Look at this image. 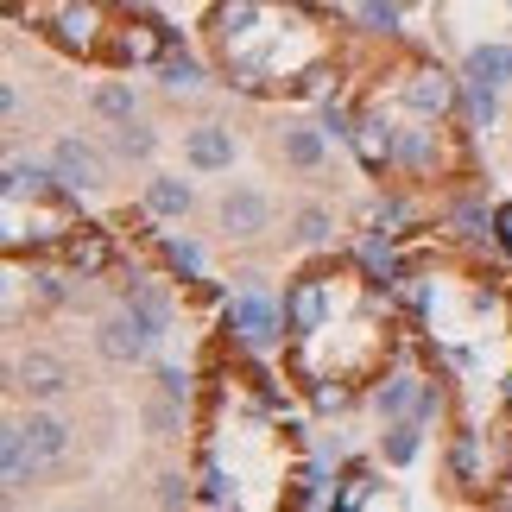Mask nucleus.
<instances>
[{
  "mask_svg": "<svg viewBox=\"0 0 512 512\" xmlns=\"http://www.w3.org/2000/svg\"><path fill=\"white\" fill-rule=\"evenodd\" d=\"M0 462H7V481H13V487H19V481H26L32 468H38V456H32V443H26V424H13L7 437H0Z\"/></svg>",
  "mask_w": 512,
  "mask_h": 512,
  "instance_id": "f3484780",
  "label": "nucleus"
},
{
  "mask_svg": "<svg viewBox=\"0 0 512 512\" xmlns=\"http://www.w3.org/2000/svg\"><path fill=\"white\" fill-rule=\"evenodd\" d=\"M468 114H475L481 127H494V121H500V89H487V83H468Z\"/></svg>",
  "mask_w": 512,
  "mask_h": 512,
  "instance_id": "5701e85b",
  "label": "nucleus"
},
{
  "mask_svg": "<svg viewBox=\"0 0 512 512\" xmlns=\"http://www.w3.org/2000/svg\"><path fill=\"white\" fill-rule=\"evenodd\" d=\"M367 266H373V272H392V247H386V234H373V241H367Z\"/></svg>",
  "mask_w": 512,
  "mask_h": 512,
  "instance_id": "7c9ffc66",
  "label": "nucleus"
},
{
  "mask_svg": "<svg viewBox=\"0 0 512 512\" xmlns=\"http://www.w3.org/2000/svg\"><path fill=\"white\" fill-rule=\"evenodd\" d=\"M26 443H32V456H38V462H57V456H64V443H70V430L38 411V418L26 424Z\"/></svg>",
  "mask_w": 512,
  "mask_h": 512,
  "instance_id": "dca6fc26",
  "label": "nucleus"
},
{
  "mask_svg": "<svg viewBox=\"0 0 512 512\" xmlns=\"http://www.w3.org/2000/svg\"><path fill=\"white\" fill-rule=\"evenodd\" d=\"M184 159H190L196 171H228V165H234V133H222V127L184 133Z\"/></svg>",
  "mask_w": 512,
  "mask_h": 512,
  "instance_id": "39448f33",
  "label": "nucleus"
},
{
  "mask_svg": "<svg viewBox=\"0 0 512 512\" xmlns=\"http://www.w3.org/2000/svg\"><path fill=\"white\" fill-rule=\"evenodd\" d=\"M159 386L171 392V399H184V392H190V380H184V373H177V367H165V373H159Z\"/></svg>",
  "mask_w": 512,
  "mask_h": 512,
  "instance_id": "72a5a7b5",
  "label": "nucleus"
},
{
  "mask_svg": "<svg viewBox=\"0 0 512 512\" xmlns=\"http://www.w3.org/2000/svg\"><path fill=\"white\" fill-rule=\"evenodd\" d=\"M95 108L114 114V121H133V83H108V89H95Z\"/></svg>",
  "mask_w": 512,
  "mask_h": 512,
  "instance_id": "4be33fe9",
  "label": "nucleus"
},
{
  "mask_svg": "<svg viewBox=\"0 0 512 512\" xmlns=\"http://www.w3.org/2000/svg\"><path fill=\"white\" fill-rule=\"evenodd\" d=\"M165 260L196 279V272H203V247H196V241H177V234H171V241H165Z\"/></svg>",
  "mask_w": 512,
  "mask_h": 512,
  "instance_id": "393cba45",
  "label": "nucleus"
},
{
  "mask_svg": "<svg viewBox=\"0 0 512 512\" xmlns=\"http://www.w3.org/2000/svg\"><path fill=\"white\" fill-rule=\"evenodd\" d=\"M298 241H304V247H329V215H323V209H304V215H298Z\"/></svg>",
  "mask_w": 512,
  "mask_h": 512,
  "instance_id": "bb28decb",
  "label": "nucleus"
},
{
  "mask_svg": "<svg viewBox=\"0 0 512 512\" xmlns=\"http://www.w3.org/2000/svg\"><path fill=\"white\" fill-rule=\"evenodd\" d=\"M159 76H165L171 89H196V83H203V70H196L190 57H177V51H165V57H159Z\"/></svg>",
  "mask_w": 512,
  "mask_h": 512,
  "instance_id": "412c9836",
  "label": "nucleus"
},
{
  "mask_svg": "<svg viewBox=\"0 0 512 512\" xmlns=\"http://www.w3.org/2000/svg\"><path fill=\"white\" fill-rule=\"evenodd\" d=\"M146 424L159 430V437H171V430H177V411L171 405H146Z\"/></svg>",
  "mask_w": 512,
  "mask_h": 512,
  "instance_id": "2f4dec72",
  "label": "nucleus"
},
{
  "mask_svg": "<svg viewBox=\"0 0 512 512\" xmlns=\"http://www.w3.org/2000/svg\"><path fill=\"white\" fill-rule=\"evenodd\" d=\"M323 317H329V285L323 279H298L285 291V329L291 336H317Z\"/></svg>",
  "mask_w": 512,
  "mask_h": 512,
  "instance_id": "f03ea898",
  "label": "nucleus"
},
{
  "mask_svg": "<svg viewBox=\"0 0 512 512\" xmlns=\"http://www.w3.org/2000/svg\"><path fill=\"white\" fill-rule=\"evenodd\" d=\"M354 127H361V121H354L342 102H323V133H329V140H354Z\"/></svg>",
  "mask_w": 512,
  "mask_h": 512,
  "instance_id": "a878e982",
  "label": "nucleus"
},
{
  "mask_svg": "<svg viewBox=\"0 0 512 512\" xmlns=\"http://www.w3.org/2000/svg\"><path fill=\"white\" fill-rule=\"evenodd\" d=\"M228 323H234V336H241L247 348H266V342H279V310H272L260 291H241V298L228 304Z\"/></svg>",
  "mask_w": 512,
  "mask_h": 512,
  "instance_id": "f257e3e1",
  "label": "nucleus"
},
{
  "mask_svg": "<svg viewBox=\"0 0 512 512\" xmlns=\"http://www.w3.org/2000/svg\"><path fill=\"white\" fill-rule=\"evenodd\" d=\"M146 348H152V329L133 317V310H121V317L102 323V354L108 361H146Z\"/></svg>",
  "mask_w": 512,
  "mask_h": 512,
  "instance_id": "7ed1b4c3",
  "label": "nucleus"
},
{
  "mask_svg": "<svg viewBox=\"0 0 512 512\" xmlns=\"http://www.w3.org/2000/svg\"><path fill=\"white\" fill-rule=\"evenodd\" d=\"M209 26L222 45H234V38H247L253 26H260V0H222V7L209 13Z\"/></svg>",
  "mask_w": 512,
  "mask_h": 512,
  "instance_id": "9b49d317",
  "label": "nucleus"
},
{
  "mask_svg": "<svg viewBox=\"0 0 512 512\" xmlns=\"http://www.w3.org/2000/svg\"><path fill=\"white\" fill-rule=\"evenodd\" d=\"M70 266L102 272V266H108V247H102V241H70Z\"/></svg>",
  "mask_w": 512,
  "mask_h": 512,
  "instance_id": "c756f323",
  "label": "nucleus"
},
{
  "mask_svg": "<svg viewBox=\"0 0 512 512\" xmlns=\"http://www.w3.org/2000/svg\"><path fill=\"white\" fill-rule=\"evenodd\" d=\"M121 152H127V159H152V127L127 121V127H121Z\"/></svg>",
  "mask_w": 512,
  "mask_h": 512,
  "instance_id": "c85d7f7f",
  "label": "nucleus"
},
{
  "mask_svg": "<svg viewBox=\"0 0 512 512\" xmlns=\"http://www.w3.org/2000/svg\"><path fill=\"white\" fill-rule=\"evenodd\" d=\"M51 177H57L51 165H19V159H13V165H7V196H26V190L38 196V190L51 184Z\"/></svg>",
  "mask_w": 512,
  "mask_h": 512,
  "instance_id": "aec40b11",
  "label": "nucleus"
},
{
  "mask_svg": "<svg viewBox=\"0 0 512 512\" xmlns=\"http://www.w3.org/2000/svg\"><path fill=\"white\" fill-rule=\"evenodd\" d=\"M279 140H285V159L298 165V171H317L323 165V140H329V133H317V127H285Z\"/></svg>",
  "mask_w": 512,
  "mask_h": 512,
  "instance_id": "2eb2a0df",
  "label": "nucleus"
},
{
  "mask_svg": "<svg viewBox=\"0 0 512 512\" xmlns=\"http://www.w3.org/2000/svg\"><path fill=\"white\" fill-rule=\"evenodd\" d=\"M190 203H196V190L184 184V177H152V190H146L152 215H190Z\"/></svg>",
  "mask_w": 512,
  "mask_h": 512,
  "instance_id": "ddd939ff",
  "label": "nucleus"
},
{
  "mask_svg": "<svg viewBox=\"0 0 512 512\" xmlns=\"http://www.w3.org/2000/svg\"><path fill=\"white\" fill-rule=\"evenodd\" d=\"M51 171H57V184H64V190H95V184H102V159H95L83 140L57 146L51 152Z\"/></svg>",
  "mask_w": 512,
  "mask_h": 512,
  "instance_id": "20e7f679",
  "label": "nucleus"
},
{
  "mask_svg": "<svg viewBox=\"0 0 512 512\" xmlns=\"http://www.w3.org/2000/svg\"><path fill=\"white\" fill-rule=\"evenodd\" d=\"M361 19L373 32H399V7H392V0H361Z\"/></svg>",
  "mask_w": 512,
  "mask_h": 512,
  "instance_id": "cd10ccee",
  "label": "nucleus"
},
{
  "mask_svg": "<svg viewBox=\"0 0 512 512\" xmlns=\"http://www.w3.org/2000/svg\"><path fill=\"white\" fill-rule=\"evenodd\" d=\"M159 500H165V506H177V500H190V487L177 481V475H165V481H159Z\"/></svg>",
  "mask_w": 512,
  "mask_h": 512,
  "instance_id": "473e14b6",
  "label": "nucleus"
},
{
  "mask_svg": "<svg viewBox=\"0 0 512 512\" xmlns=\"http://www.w3.org/2000/svg\"><path fill=\"white\" fill-rule=\"evenodd\" d=\"M399 159L424 171L430 159H437V140H430V133H399Z\"/></svg>",
  "mask_w": 512,
  "mask_h": 512,
  "instance_id": "b1692460",
  "label": "nucleus"
},
{
  "mask_svg": "<svg viewBox=\"0 0 512 512\" xmlns=\"http://www.w3.org/2000/svg\"><path fill=\"white\" fill-rule=\"evenodd\" d=\"M354 146H361V159H367L373 171H380L392 152H399V140H392V127H386V121H361V127H354Z\"/></svg>",
  "mask_w": 512,
  "mask_h": 512,
  "instance_id": "a211bd4d",
  "label": "nucleus"
},
{
  "mask_svg": "<svg viewBox=\"0 0 512 512\" xmlns=\"http://www.w3.org/2000/svg\"><path fill=\"white\" fill-rule=\"evenodd\" d=\"M468 83L506 89L512 83V45H475V51H468Z\"/></svg>",
  "mask_w": 512,
  "mask_h": 512,
  "instance_id": "423d86ee",
  "label": "nucleus"
},
{
  "mask_svg": "<svg viewBox=\"0 0 512 512\" xmlns=\"http://www.w3.org/2000/svg\"><path fill=\"white\" fill-rule=\"evenodd\" d=\"M266 215H272V209H266V196L234 190L228 203H222V228H228V234H260V228H266Z\"/></svg>",
  "mask_w": 512,
  "mask_h": 512,
  "instance_id": "9d476101",
  "label": "nucleus"
},
{
  "mask_svg": "<svg viewBox=\"0 0 512 512\" xmlns=\"http://www.w3.org/2000/svg\"><path fill=\"white\" fill-rule=\"evenodd\" d=\"M386 462L392 468H405V462H418V449H424V418H399V424H392L386 430Z\"/></svg>",
  "mask_w": 512,
  "mask_h": 512,
  "instance_id": "4468645a",
  "label": "nucleus"
},
{
  "mask_svg": "<svg viewBox=\"0 0 512 512\" xmlns=\"http://www.w3.org/2000/svg\"><path fill=\"white\" fill-rule=\"evenodd\" d=\"M13 380L26 386V392H38V399H51V392L70 386V373H64V361H51V354H32V361L13 367Z\"/></svg>",
  "mask_w": 512,
  "mask_h": 512,
  "instance_id": "0eeeda50",
  "label": "nucleus"
},
{
  "mask_svg": "<svg viewBox=\"0 0 512 512\" xmlns=\"http://www.w3.org/2000/svg\"><path fill=\"white\" fill-rule=\"evenodd\" d=\"M51 26H57V38H64L70 51H89L95 45V7H89V0H64Z\"/></svg>",
  "mask_w": 512,
  "mask_h": 512,
  "instance_id": "6e6552de",
  "label": "nucleus"
},
{
  "mask_svg": "<svg viewBox=\"0 0 512 512\" xmlns=\"http://www.w3.org/2000/svg\"><path fill=\"white\" fill-rule=\"evenodd\" d=\"M418 380H386L380 392H373V405H380L386 411V418H411V411H418Z\"/></svg>",
  "mask_w": 512,
  "mask_h": 512,
  "instance_id": "6ab92c4d",
  "label": "nucleus"
},
{
  "mask_svg": "<svg viewBox=\"0 0 512 512\" xmlns=\"http://www.w3.org/2000/svg\"><path fill=\"white\" fill-rule=\"evenodd\" d=\"M449 95H456V83H449L443 70H418V76H411V89H405V102L418 108V114H443Z\"/></svg>",
  "mask_w": 512,
  "mask_h": 512,
  "instance_id": "f8f14e48",
  "label": "nucleus"
},
{
  "mask_svg": "<svg viewBox=\"0 0 512 512\" xmlns=\"http://www.w3.org/2000/svg\"><path fill=\"white\" fill-rule=\"evenodd\" d=\"M127 310L152 329V336H165V329H171V304H165V291H159V285H146V279H133V285H127Z\"/></svg>",
  "mask_w": 512,
  "mask_h": 512,
  "instance_id": "1a4fd4ad",
  "label": "nucleus"
}]
</instances>
